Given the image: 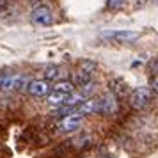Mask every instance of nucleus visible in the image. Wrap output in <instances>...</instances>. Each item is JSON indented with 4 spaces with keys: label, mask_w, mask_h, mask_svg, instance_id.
Returning <instances> with one entry per match:
<instances>
[{
    "label": "nucleus",
    "mask_w": 158,
    "mask_h": 158,
    "mask_svg": "<svg viewBox=\"0 0 158 158\" xmlns=\"http://www.w3.org/2000/svg\"><path fill=\"white\" fill-rule=\"evenodd\" d=\"M153 100V93L149 87H137L135 91L130 93V105L135 110H142L151 103Z\"/></svg>",
    "instance_id": "1"
},
{
    "label": "nucleus",
    "mask_w": 158,
    "mask_h": 158,
    "mask_svg": "<svg viewBox=\"0 0 158 158\" xmlns=\"http://www.w3.org/2000/svg\"><path fill=\"white\" fill-rule=\"evenodd\" d=\"M30 22L36 27H50L53 25V11L48 6H37L30 15Z\"/></svg>",
    "instance_id": "2"
},
{
    "label": "nucleus",
    "mask_w": 158,
    "mask_h": 158,
    "mask_svg": "<svg viewBox=\"0 0 158 158\" xmlns=\"http://www.w3.org/2000/svg\"><path fill=\"white\" fill-rule=\"evenodd\" d=\"M27 85V80L23 75L20 73H4V78H2V84H0V91H20V89H25Z\"/></svg>",
    "instance_id": "3"
},
{
    "label": "nucleus",
    "mask_w": 158,
    "mask_h": 158,
    "mask_svg": "<svg viewBox=\"0 0 158 158\" xmlns=\"http://www.w3.org/2000/svg\"><path fill=\"white\" fill-rule=\"evenodd\" d=\"M139 32L137 30H128V29H121V30H108V32H103L101 37L105 39H110L114 43H133L135 39H139Z\"/></svg>",
    "instance_id": "4"
},
{
    "label": "nucleus",
    "mask_w": 158,
    "mask_h": 158,
    "mask_svg": "<svg viewBox=\"0 0 158 158\" xmlns=\"http://www.w3.org/2000/svg\"><path fill=\"white\" fill-rule=\"evenodd\" d=\"M84 119H85V115L77 114V112L68 114V115H64V117H62V121L59 123V128H60V131H64V133L77 131V130L84 124Z\"/></svg>",
    "instance_id": "5"
},
{
    "label": "nucleus",
    "mask_w": 158,
    "mask_h": 158,
    "mask_svg": "<svg viewBox=\"0 0 158 158\" xmlns=\"http://www.w3.org/2000/svg\"><path fill=\"white\" fill-rule=\"evenodd\" d=\"M98 107H100L98 114H103V115L115 114V110H117V98L112 93L103 94V96L98 98Z\"/></svg>",
    "instance_id": "6"
},
{
    "label": "nucleus",
    "mask_w": 158,
    "mask_h": 158,
    "mask_svg": "<svg viewBox=\"0 0 158 158\" xmlns=\"http://www.w3.org/2000/svg\"><path fill=\"white\" fill-rule=\"evenodd\" d=\"M25 89H27V93L30 94V96H34V98H41V96H46L48 94V91H50V85H48V82L46 80H29L27 82V85H25Z\"/></svg>",
    "instance_id": "7"
},
{
    "label": "nucleus",
    "mask_w": 158,
    "mask_h": 158,
    "mask_svg": "<svg viewBox=\"0 0 158 158\" xmlns=\"http://www.w3.org/2000/svg\"><path fill=\"white\" fill-rule=\"evenodd\" d=\"M108 87H110V93L114 94L115 98H123V96L130 94V85L123 78H114L108 84Z\"/></svg>",
    "instance_id": "8"
},
{
    "label": "nucleus",
    "mask_w": 158,
    "mask_h": 158,
    "mask_svg": "<svg viewBox=\"0 0 158 158\" xmlns=\"http://www.w3.org/2000/svg\"><path fill=\"white\" fill-rule=\"evenodd\" d=\"M66 77V71L62 66H50L44 69V80L46 82H57V80H62Z\"/></svg>",
    "instance_id": "9"
},
{
    "label": "nucleus",
    "mask_w": 158,
    "mask_h": 158,
    "mask_svg": "<svg viewBox=\"0 0 158 158\" xmlns=\"http://www.w3.org/2000/svg\"><path fill=\"white\" fill-rule=\"evenodd\" d=\"M96 69H98V66H96V62H94V60H91V59H84V60H80L78 68H77V71L84 73V75L91 77V78L94 77Z\"/></svg>",
    "instance_id": "10"
},
{
    "label": "nucleus",
    "mask_w": 158,
    "mask_h": 158,
    "mask_svg": "<svg viewBox=\"0 0 158 158\" xmlns=\"http://www.w3.org/2000/svg\"><path fill=\"white\" fill-rule=\"evenodd\" d=\"M53 91L55 93H60V94H71L73 91H75V85H73V82L71 80H57V82H53Z\"/></svg>",
    "instance_id": "11"
},
{
    "label": "nucleus",
    "mask_w": 158,
    "mask_h": 158,
    "mask_svg": "<svg viewBox=\"0 0 158 158\" xmlns=\"http://www.w3.org/2000/svg\"><path fill=\"white\" fill-rule=\"evenodd\" d=\"M66 100V94H60V93H55V91H52V93L46 94V103L50 105V107H59V105H62Z\"/></svg>",
    "instance_id": "12"
},
{
    "label": "nucleus",
    "mask_w": 158,
    "mask_h": 158,
    "mask_svg": "<svg viewBox=\"0 0 158 158\" xmlns=\"http://www.w3.org/2000/svg\"><path fill=\"white\" fill-rule=\"evenodd\" d=\"M91 140H93L91 135H84V137H80V139H75L73 144H75V148H78V149H85V148L91 146Z\"/></svg>",
    "instance_id": "13"
},
{
    "label": "nucleus",
    "mask_w": 158,
    "mask_h": 158,
    "mask_svg": "<svg viewBox=\"0 0 158 158\" xmlns=\"http://www.w3.org/2000/svg\"><path fill=\"white\" fill-rule=\"evenodd\" d=\"M107 4H108V7L110 9H119L123 4H124V0H108Z\"/></svg>",
    "instance_id": "14"
},
{
    "label": "nucleus",
    "mask_w": 158,
    "mask_h": 158,
    "mask_svg": "<svg viewBox=\"0 0 158 158\" xmlns=\"http://www.w3.org/2000/svg\"><path fill=\"white\" fill-rule=\"evenodd\" d=\"M149 85H151V91L158 94V75L155 77V78H151V84H149Z\"/></svg>",
    "instance_id": "15"
},
{
    "label": "nucleus",
    "mask_w": 158,
    "mask_h": 158,
    "mask_svg": "<svg viewBox=\"0 0 158 158\" xmlns=\"http://www.w3.org/2000/svg\"><path fill=\"white\" fill-rule=\"evenodd\" d=\"M7 9V0H0V15Z\"/></svg>",
    "instance_id": "16"
},
{
    "label": "nucleus",
    "mask_w": 158,
    "mask_h": 158,
    "mask_svg": "<svg viewBox=\"0 0 158 158\" xmlns=\"http://www.w3.org/2000/svg\"><path fill=\"white\" fill-rule=\"evenodd\" d=\"M2 78H4V73H0V84H2Z\"/></svg>",
    "instance_id": "17"
},
{
    "label": "nucleus",
    "mask_w": 158,
    "mask_h": 158,
    "mask_svg": "<svg viewBox=\"0 0 158 158\" xmlns=\"http://www.w3.org/2000/svg\"><path fill=\"white\" fill-rule=\"evenodd\" d=\"M103 158H110V156H103Z\"/></svg>",
    "instance_id": "18"
}]
</instances>
